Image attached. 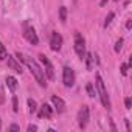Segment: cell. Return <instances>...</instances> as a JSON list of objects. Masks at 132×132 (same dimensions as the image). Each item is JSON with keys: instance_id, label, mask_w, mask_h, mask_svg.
Segmentation results:
<instances>
[{"instance_id": "8fae6325", "label": "cell", "mask_w": 132, "mask_h": 132, "mask_svg": "<svg viewBox=\"0 0 132 132\" xmlns=\"http://www.w3.org/2000/svg\"><path fill=\"white\" fill-rule=\"evenodd\" d=\"M39 115H40V117H45V118H51V117H53V109H51V106H48L47 103H44V104L40 106Z\"/></svg>"}, {"instance_id": "603a6c76", "label": "cell", "mask_w": 132, "mask_h": 132, "mask_svg": "<svg viewBox=\"0 0 132 132\" xmlns=\"http://www.w3.org/2000/svg\"><path fill=\"white\" fill-rule=\"evenodd\" d=\"M124 106H126V109H130V107H132V101H130V98H124Z\"/></svg>"}, {"instance_id": "2e32d148", "label": "cell", "mask_w": 132, "mask_h": 132, "mask_svg": "<svg viewBox=\"0 0 132 132\" xmlns=\"http://www.w3.org/2000/svg\"><path fill=\"white\" fill-rule=\"evenodd\" d=\"M28 107H30V109H28V110H30V113L37 112V104H36V101H34V100H31V98L28 100Z\"/></svg>"}, {"instance_id": "d4e9b609", "label": "cell", "mask_w": 132, "mask_h": 132, "mask_svg": "<svg viewBox=\"0 0 132 132\" xmlns=\"http://www.w3.org/2000/svg\"><path fill=\"white\" fill-rule=\"evenodd\" d=\"M33 130H37V126H34V124H30V126H28V132H33Z\"/></svg>"}, {"instance_id": "3957f363", "label": "cell", "mask_w": 132, "mask_h": 132, "mask_svg": "<svg viewBox=\"0 0 132 132\" xmlns=\"http://www.w3.org/2000/svg\"><path fill=\"white\" fill-rule=\"evenodd\" d=\"M23 37L31 44V45H37L39 44V37L36 30L30 25V22H23Z\"/></svg>"}, {"instance_id": "f546056e", "label": "cell", "mask_w": 132, "mask_h": 132, "mask_svg": "<svg viewBox=\"0 0 132 132\" xmlns=\"http://www.w3.org/2000/svg\"><path fill=\"white\" fill-rule=\"evenodd\" d=\"M0 129H2V120H0Z\"/></svg>"}, {"instance_id": "7c38bea8", "label": "cell", "mask_w": 132, "mask_h": 132, "mask_svg": "<svg viewBox=\"0 0 132 132\" xmlns=\"http://www.w3.org/2000/svg\"><path fill=\"white\" fill-rule=\"evenodd\" d=\"M6 86H8V89H10L11 92H14V90L17 89V79H16L14 76H8V78H6Z\"/></svg>"}, {"instance_id": "9a60e30c", "label": "cell", "mask_w": 132, "mask_h": 132, "mask_svg": "<svg viewBox=\"0 0 132 132\" xmlns=\"http://www.w3.org/2000/svg\"><path fill=\"white\" fill-rule=\"evenodd\" d=\"M86 90H87V95H89L90 98H95L96 92H95V89H93V84H92V82H87V86H86Z\"/></svg>"}, {"instance_id": "ba28073f", "label": "cell", "mask_w": 132, "mask_h": 132, "mask_svg": "<svg viewBox=\"0 0 132 132\" xmlns=\"http://www.w3.org/2000/svg\"><path fill=\"white\" fill-rule=\"evenodd\" d=\"M50 47L53 51H59L61 47H62V36L59 33H53L51 34V39H50Z\"/></svg>"}, {"instance_id": "4dcf8cb0", "label": "cell", "mask_w": 132, "mask_h": 132, "mask_svg": "<svg viewBox=\"0 0 132 132\" xmlns=\"http://www.w3.org/2000/svg\"><path fill=\"white\" fill-rule=\"evenodd\" d=\"M115 2H120V0H115Z\"/></svg>"}, {"instance_id": "9c48e42d", "label": "cell", "mask_w": 132, "mask_h": 132, "mask_svg": "<svg viewBox=\"0 0 132 132\" xmlns=\"http://www.w3.org/2000/svg\"><path fill=\"white\" fill-rule=\"evenodd\" d=\"M51 103H53V106H54V109H56V112H57V113H62V112L65 110V103H64V100H62V98H59V96L53 95V96H51Z\"/></svg>"}, {"instance_id": "7a4b0ae2", "label": "cell", "mask_w": 132, "mask_h": 132, "mask_svg": "<svg viewBox=\"0 0 132 132\" xmlns=\"http://www.w3.org/2000/svg\"><path fill=\"white\" fill-rule=\"evenodd\" d=\"M96 89H98V93H100L101 104L109 110V109H110V100H109V95H107L106 86H104V82H103V78H101L100 75H96Z\"/></svg>"}, {"instance_id": "30bf717a", "label": "cell", "mask_w": 132, "mask_h": 132, "mask_svg": "<svg viewBox=\"0 0 132 132\" xmlns=\"http://www.w3.org/2000/svg\"><path fill=\"white\" fill-rule=\"evenodd\" d=\"M6 57H8V67L11 69V70H14L16 73H22L23 70H22V65L14 59V57H11V56H8L6 54Z\"/></svg>"}, {"instance_id": "44dd1931", "label": "cell", "mask_w": 132, "mask_h": 132, "mask_svg": "<svg viewBox=\"0 0 132 132\" xmlns=\"http://www.w3.org/2000/svg\"><path fill=\"white\" fill-rule=\"evenodd\" d=\"M127 70H129V65H127V64H121V75H123V76L127 75Z\"/></svg>"}, {"instance_id": "8992f818", "label": "cell", "mask_w": 132, "mask_h": 132, "mask_svg": "<svg viewBox=\"0 0 132 132\" xmlns=\"http://www.w3.org/2000/svg\"><path fill=\"white\" fill-rule=\"evenodd\" d=\"M39 61L42 62V65H44V73L48 76V79H53L54 78V69H53V65H51V62H50V59L45 56V54H39Z\"/></svg>"}, {"instance_id": "f1b7e54d", "label": "cell", "mask_w": 132, "mask_h": 132, "mask_svg": "<svg viewBox=\"0 0 132 132\" xmlns=\"http://www.w3.org/2000/svg\"><path fill=\"white\" fill-rule=\"evenodd\" d=\"M107 2H109V0H101L100 5H101V6H106V5H107Z\"/></svg>"}, {"instance_id": "5b68a950", "label": "cell", "mask_w": 132, "mask_h": 132, "mask_svg": "<svg viewBox=\"0 0 132 132\" xmlns=\"http://www.w3.org/2000/svg\"><path fill=\"white\" fill-rule=\"evenodd\" d=\"M62 82L65 87H72L75 84V72L70 67H64L62 70Z\"/></svg>"}, {"instance_id": "484cf974", "label": "cell", "mask_w": 132, "mask_h": 132, "mask_svg": "<svg viewBox=\"0 0 132 132\" xmlns=\"http://www.w3.org/2000/svg\"><path fill=\"white\" fill-rule=\"evenodd\" d=\"M126 121V129H127V132H132V129H130V123H129V120H124Z\"/></svg>"}, {"instance_id": "d6986e66", "label": "cell", "mask_w": 132, "mask_h": 132, "mask_svg": "<svg viewBox=\"0 0 132 132\" xmlns=\"http://www.w3.org/2000/svg\"><path fill=\"white\" fill-rule=\"evenodd\" d=\"M123 42H124V40H123L121 37H120V39H118V40L115 42V47H113V50H115L117 53H120V50L123 48Z\"/></svg>"}, {"instance_id": "52a82bcc", "label": "cell", "mask_w": 132, "mask_h": 132, "mask_svg": "<svg viewBox=\"0 0 132 132\" xmlns=\"http://www.w3.org/2000/svg\"><path fill=\"white\" fill-rule=\"evenodd\" d=\"M89 117H90V110H89V106H82L78 112V124L81 129H84L89 123Z\"/></svg>"}, {"instance_id": "e0dca14e", "label": "cell", "mask_w": 132, "mask_h": 132, "mask_svg": "<svg viewBox=\"0 0 132 132\" xmlns=\"http://www.w3.org/2000/svg\"><path fill=\"white\" fill-rule=\"evenodd\" d=\"M6 54H8V51H6V48H5V45L0 42V61H3V59H6Z\"/></svg>"}, {"instance_id": "ac0fdd59", "label": "cell", "mask_w": 132, "mask_h": 132, "mask_svg": "<svg viewBox=\"0 0 132 132\" xmlns=\"http://www.w3.org/2000/svg\"><path fill=\"white\" fill-rule=\"evenodd\" d=\"M113 17H115V14H113V13H109V14H107V17H106V20H104V28H107V27L112 23Z\"/></svg>"}, {"instance_id": "4fadbf2b", "label": "cell", "mask_w": 132, "mask_h": 132, "mask_svg": "<svg viewBox=\"0 0 132 132\" xmlns=\"http://www.w3.org/2000/svg\"><path fill=\"white\" fill-rule=\"evenodd\" d=\"M84 59H86V62H87V70H92V67H93V61H95L93 54H92V53H86Z\"/></svg>"}, {"instance_id": "6da1fadb", "label": "cell", "mask_w": 132, "mask_h": 132, "mask_svg": "<svg viewBox=\"0 0 132 132\" xmlns=\"http://www.w3.org/2000/svg\"><path fill=\"white\" fill-rule=\"evenodd\" d=\"M23 64H27V67L30 69V72H31V75L34 76V79L39 82V86H40V87H47L45 73H44V70L37 65V62L33 61L31 57H25V62H23Z\"/></svg>"}, {"instance_id": "cb8c5ba5", "label": "cell", "mask_w": 132, "mask_h": 132, "mask_svg": "<svg viewBox=\"0 0 132 132\" xmlns=\"http://www.w3.org/2000/svg\"><path fill=\"white\" fill-rule=\"evenodd\" d=\"M10 130H20V127H19L17 124H11V126H10Z\"/></svg>"}, {"instance_id": "5bb4252c", "label": "cell", "mask_w": 132, "mask_h": 132, "mask_svg": "<svg viewBox=\"0 0 132 132\" xmlns=\"http://www.w3.org/2000/svg\"><path fill=\"white\" fill-rule=\"evenodd\" d=\"M59 19H61L62 23H65V20H67V8H65V6L59 8Z\"/></svg>"}, {"instance_id": "ffe728a7", "label": "cell", "mask_w": 132, "mask_h": 132, "mask_svg": "<svg viewBox=\"0 0 132 132\" xmlns=\"http://www.w3.org/2000/svg\"><path fill=\"white\" fill-rule=\"evenodd\" d=\"M13 110L14 112H19V101H17V96L16 95L13 96Z\"/></svg>"}, {"instance_id": "4316f807", "label": "cell", "mask_w": 132, "mask_h": 132, "mask_svg": "<svg viewBox=\"0 0 132 132\" xmlns=\"http://www.w3.org/2000/svg\"><path fill=\"white\" fill-rule=\"evenodd\" d=\"M130 27H132V19H129V20L126 22V28H127V30H130Z\"/></svg>"}, {"instance_id": "7402d4cb", "label": "cell", "mask_w": 132, "mask_h": 132, "mask_svg": "<svg viewBox=\"0 0 132 132\" xmlns=\"http://www.w3.org/2000/svg\"><path fill=\"white\" fill-rule=\"evenodd\" d=\"M16 57H17V61H19V62H25V56H23L22 53H19V51H17V53H16Z\"/></svg>"}, {"instance_id": "277c9868", "label": "cell", "mask_w": 132, "mask_h": 132, "mask_svg": "<svg viewBox=\"0 0 132 132\" xmlns=\"http://www.w3.org/2000/svg\"><path fill=\"white\" fill-rule=\"evenodd\" d=\"M75 51L81 59H84V56H86V40H84L81 33H75Z\"/></svg>"}, {"instance_id": "83f0119b", "label": "cell", "mask_w": 132, "mask_h": 132, "mask_svg": "<svg viewBox=\"0 0 132 132\" xmlns=\"http://www.w3.org/2000/svg\"><path fill=\"white\" fill-rule=\"evenodd\" d=\"M110 129H112L113 132H117V126L113 124V121H112V120H110Z\"/></svg>"}]
</instances>
